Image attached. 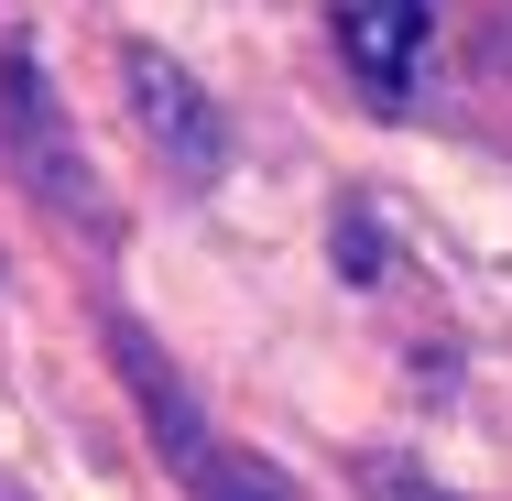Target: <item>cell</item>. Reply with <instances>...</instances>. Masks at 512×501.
I'll return each instance as SVG.
<instances>
[{
  "label": "cell",
  "instance_id": "obj_1",
  "mask_svg": "<svg viewBox=\"0 0 512 501\" xmlns=\"http://www.w3.org/2000/svg\"><path fill=\"white\" fill-rule=\"evenodd\" d=\"M109 349H120V371H131V403H142L153 447L175 458V480H186L197 501H295V491H284V469H262L251 447H229L197 403H186V382L164 371V349H153L142 327H109Z\"/></svg>",
  "mask_w": 512,
  "mask_h": 501
},
{
  "label": "cell",
  "instance_id": "obj_4",
  "mask_svg": "<svg viewBox=\"0 0 512 501\" xmlns=\"http://www.w3.org/2000/svg\"><path fill=\"white\" fill-rule=\"evenodd\" d=\"M327 33H338L349 77L382 109H404L425 88V66H436V11L425 0H327Z\"/></svg>",
  "mask_w": 512,
  "mask_h": 501
},
{
  "label": "cell",
  "instance_id": "obj_3",
  "mask_svg": "<svg viewBox=\"0 0 512 501\" xmlns=\"http://www.w3.org/2000/svg\"><path fill=\"white\" fill-rule=\"evenodd\" d=\"M120 99H131V120H142V142L186 175V186H207L218 164H229V131H218V99H207L197 77L164 55V44H120Z\"/></svg>",
  "mask_w": 512,
  "mask_h": 501
},
{
  "label": "cell",
  "instance_id": "obj_2",
  "mask_svg": "<svg viewBox=\"0 0 512 501\" xmlns=\"http://www.w3.org/2000/svg\"><path fill=\"white\" fill-rule=\"evenodd\" d=\"M0 142H11L22 186L55 207V218L99 229V175H88V153H77V131H66V99L44 88V66H33L22 44H0Z\"/></svg>",
  "mask_w": 512,
  "mask_h": 501
}]
</instances>
